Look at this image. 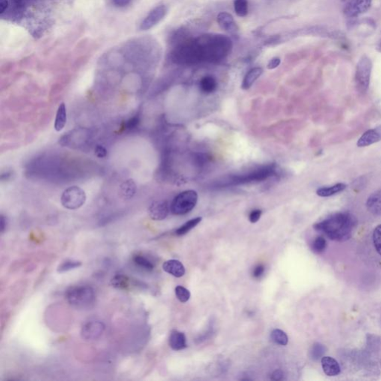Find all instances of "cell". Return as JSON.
<instances>
[{
	"instance_id": "6da1fadb",
	"label": "cell",
	"mask_w": 381,
	"mask_h": 381,
	"mask_svg": "<svg viewBox=\"0 0 381 381\" xmlns=\"http://www.w3.org/2000/svg\"><path fill=\"white\" fill-rule=\"evenodd\" d=\"M355 226V219L348 212L331 214L313 226L315 230L322 232L331 240L342 241L351 236Z\"/></svg>"
},
{
	"instance_id": "7a4b0ae2",
	"label": "cell",
	"mask_w": 381,
	"mask_h": 381,
	"mask_svg": "<svg viewBox=\"0 0 381 381\" xmlns=\"http://www.w3.org/2000/svg\"><path fill=\"white\" fill-rule=\"evenodd\" d=\"M66 298L72 306L83 308L94 303L95 298V291L89 286H73L66 292Z\"/></svg>"
},
{
	"instance_id": "3957f363",
	"label": "cell",
	"mask_w": 381,
	"mask_h": 381,
	"mask_svg": "<svg viewBox=\"0 0 381 381\" xmlns=\"http://www.w3.org/2000/svg\"><path fill=\"white\" fill-rule=\"evenodd\" d=\"M198 194L195 190L181 192L172 201L171 211L175 215H184L190 212L197 202Z\"/></svg>"
},
{
	"instance_id": "277c9868",
	"label": "cell",
	"mask_w": 381,
	"mask_h": 381,
	"mask_svg": "<svg viewBox=\"0 0 381 381\" xmlns=\"http://www.w3.org/2000/svg\"><path fill=\"white\" fill-rule=\"evenodd\" d=\"M372 64L371 60L368 57L363 56L357 65L355 82L358 91L361 93H366L370 86V76H371Z\"/></svg>"
},
{
	"instance_id": "5b68a950",
	"label": "cell",
	"mask_w": 381,
	"mask_h": 381,
	"mask_svg": "<svg viewBox=\"0 0 381 381\" xmlns=\"http://www.w3.org/2000/svg\"><path fill=\"white\" fill-rule=\"evenodd\" d=\"M86 194L82 189L77 187H69L61 195L63 206L70 210L81 208L86 202Z\"/></svg>"
},
{
	"instance_id": "8992f818",
	"label": "cell",
	"mask_w": 381,
	"mask_h": 381,
	"mask_svg": "<svg viewBox=\"0 0 381 381\" xmlns=\"http://www.w3.org/2000/svg\"><path fill=\"white\" fill-rule=\"evenodd\" d=\"M166 13H167V7L166 6L159 5L154 7L141 22V29L147 31L154 28L165 17Z\"/></svg>"
},
{
	"instance_id": "52a82bcc",
	"label": "cell",
	"mask_w": 381,
	"mask_h": 381,
	"mask_svg": "<svg viewBox=\"0 0 381 381\" xmlns=\"http://www.w3.org/2000/svg\"><path fill=\"white\" fill-rule=\"evenodd\" d=\"M373 0H350L344 8V13L348 17H357L370 10Z\"/></svg>"
},
{
	"instance_id": "ba28073f",
	"label": "cell",
	"mask_w": 381,
	"mask_h": 381,
	"mask_svg": "<svg viewBox=\"0 0 381 381\" xmlns=\"http://www.w3.org/2000/svg\"><path fill=\"white\" fill-rule=\"evenodd\" d=\"M105 325L100 321H91L83 325L81 331L82 337L86 340H95L103 334Z\"/></svg>"
},
{
	"instance_id": "9c48e42d",
	"label": "cell",
	"mask_w": 381,
	"mask_h": 381,
	"mask_svg": "<svg viewBox=\"0 0 381 381\" xmlns=\"http://www.w3.org/2000/svg\"><path fill=\"white\" fill-rule=\"evenodd\" d=\"M149 215L154 220H164L169 213V206L166 201H156L149 207Z\"/></svg>"
},
{
	"instance_id": "30bf717a",
	"label": "cell",
	"mask_w": 381,
	"mask_h": 381,
	"mask_svg": "<svg viewBox=\"0 0 381 381\" xmlns=\"http://www.w3.org/2000/svg\"><path fill=\"white\" fill-rule=\"evenodd\" d=\"M380 141H381V127H379L370 129L365 132L358 139L357 145L360 148H363V147L370 146Z\"/></svg>"
},
{
	"instance_id": "8fae6325",
	"label": "cell",
	"mask_w": 381,
	"mask_h": 381,
	"mask_svg": "<svg viewBox=\"0 0 381 381\" xmlns=\"http://www.w3.org/2000/svg\"><path fill=\"white\" fill-rule=\"evenodd\" d=\"M218 25L222 29L224 30L229 34H235L238 28L234 20L233 16L227 12H221L219 13L217 18Z\"/></svg>"
},
{
	"instance_id": "7c38bea8",
	"label": "cell",
	"mask_w": 381,
	"mask_h": 381,
	"mask_svg": "<svg viewBox=\"0 0 381 381\" xmlns=\"http://www.w3.org/2000/svg\"><path fill=\"white\" fill-rule=\"evenodd\" d=\"M163 269L165 272L171 274L177 278H181L185 275V267L180 261L172 259L166 261L163 265Z\"/></svg>"
},
{
	"instance_id": "4fadbf2b",
	"label": "cell",
	"mask_w": 381,
	"mask_h": 381,
	"mask_svg": "<svg viewBox=\"0 0 381 381\" xmlns=\"http://www.w3.org/2000/svg\"><path fill=\"white\" fill-rule=\"evenodd\" d=\"M321 364L324 373L330 377L338 376L341 372L337 361L331 357H323L321 360Z\"/></svg>"
},
{
	"instance_id": "5bb4252c",
	"label": "cell",
	"mask_w": 381,
	"mask_h": 381,
	"mask_svg": "<svg viewBox=\"0 0 381 381\" xmlns=\"http://www.w3.org/2000/svg\"><path fill=\"white\" fill-rule=\"evenodd\" d=\"M169 346L175 351H181L187 347L185 334L181 331L174 330L169 337Z\"/></svg>"
},
{
	"instance_id": "9a60e30c",
	"label": "cell",
	"mask_w": 381,
	"mask_h": 381,
	"mask_svg": "<svg viewBox=\"0 0 381 381\" xmlns=\"http://www.w3.org/2000/svg\"><path fill=\"white\" fill-rule=\"evenodd\" d=\"M369 211L375 215L381 214V190H377L369 196L367 201Z\"/></svg>"
},
{
	"instance_id": "2e32d148",
	"label": "cell",
	"mask_w": 381,
	"mask_h": 381,
	"mask_svg": "<svg viewBox=\"0 0 381 381\" xmlns=\"http://www.w3.org/2000/svg\"><path fill=\"white\" fill-rule=\"evenodd\" d=\"M263 73V70L259 67L252 69L251 70L247 73L243 81L241 88L244 90H248L253 86V84L256 82V80L259 79Z\"/></svg>"
},
{
	"instance_id": "e0dca14e",
	"label": "cell",
	"mask_w": 381,
	"mask_h": 381,
	"mask_svg": "<svg viewBox=\"0 0 381 381\" xmlns=\"http://www.w3.org/2000/svg\"><path fill=\"white\" fill-rule=\"evenodd\" d=\"M67 107L64 103H61L57 111L56 118L55 121V129L56 131L60 132L64 128L67 124Z\"/></svg>"
},
{
	"instance_id": "ac0fdd59",
	"label": "cell",
	"mask_w": 381,
	"mask_h": 381,
	"mask_svg": "<svg viewBox=\"0 0 381 381\" xmlns=\"http://www.w3.org/2000/svg\"><path fill=\"white\" fill-rule=\"evenodd\" d=\"M346 187L347 186L342 183L331 186V187H321L316 190V194L322 197H327V196H331L336 193H340L346 190Z\"/></svg>"
},
{
	"instance_id": "d6986e66",
	"label": "cell",
	"mask_w": 381,
	"mask_h": 381,
	"mask_svg": "<svg viewBox=\"0 0 381 381\" xmlns=\"http://www.w3.org/2000/svg\"><path fill=\"white\" fill-rule=\"evenodd\" d=\"M136 191V184L133 180L125 181L120 187V195L124 199H130L133 198Z\"/></svg>"
},
{
	"instance_id": "ffe728a7",
	"label": "cell",
	"mask_w": 381,
	"mask_h": 381,
	"mask_svg": "<svg viewBox=\"0 0 381 381\" xmlns=\"http://www.w3.org/2000/svg\"><path fill=\"white\" fill-rule=\"evenodd\" d=\"M199 87L204 94H212L217 89V81L212 76H205L201 79Z\"/></svg>"
},
{
	"instance_id": "44dd1931",
	"label": "cell",
	"mask_w": 381,
	"mask_h": 381,
	"mask_svg": "<svg viewBox=\"0 0 381 381\" xmlns=\"http://www.w3.org/2000/svg\"><path fill=\"white\" fill-rule=\"evenodd\" d=\"M201 220H202V217H200L191 219V220L187 222L185 224H184L183 226H181V227L178 228V229H177L176 232H175V233H176V235H178V236H182V235H186V234L190 232L192 229H193L195 226H197V225L200 223Z\"/></svg>"
},
{
	"instance_id": "7402d4cb",
	"label": "cell",
	"mask_w": 381,
	"mask_h": 381,
	"mask_svg": "<svg viewBox=\"0 0 381 381\" xmlns=\"http://www.w3.org/2000/svg\"><path fill=\"white\" fill-rule=\"evenodd\" d=\"M111 285L117 289H125L130 286V280L126 276L116 275L111 280Z\"/></svg>"
},
{
	"instance_id": "603a6c76",
	"label": "cell",
	"mask_w": 381,
	"mask_h": 381,
	"mask_svg": "<svg viewBox=\"0 0 381 381\" xmlns=\"http://www.w3.org/2000/svg\"><path fill=\"white\" fill-rule=\"evenodd\" d=\"M234 8L238 16L244 17L248 13V1L247 0H234Z\"/></svg>"
},
{
	"instance_id": "cb8c5ba5",
	"label": "cell",
	"mask_w": 381,
	"mask_h": 381,
	"mask_svg": "<svg viewBox=\"0 0 381 381\" xmlns=\"http://www.w3.org/2000/svg\"><path fill=\"white\" fill-rule=\"evenodd\" d=\"M271 339L274 343L281 346H286L288 343L287 335L285 331L280 329H275L271 332Z\"/></svg>"
},
{
	"instance_id": "d4e9b609",
	"label": "cell",
	"mask_w": 381,
	"mask_h": 381,
	"mask_svg": "<svg viewBox=\"0 0 381 381\" xmlns=\"http://www.w3.org/2000/svg\"><path fill=\"white\" fill-rule=\"evenodd\" d=\"M133 262H134L135 265H137L138 267L145 270V271H151L154 268V265H153L151 261L148 260L147 258L144 257V256H139V255L133 257Z\"/></svg>"
},
{
	"instance_id": "484cf974",
	"label": "cell",
	"mask_w": 381,
	"mask_h": 381,
	"mask_svg": "<svg viewBox=\"0 0 381 381\" xmlns=\"http://www.w3.org/2000/svg\"><path fill=\"white\" fill-rule=\"evenodd\" d=\"M82 265V262H79V261L67 260L58 266V272L61 273V274L68 272V271H72V270L80 268Z\"/></svg>"
},
{
	"instance_id": "4316f807",
	"label": "cell",
	"mask_w": 381,
	"mask_h": 381,
	"mask_svg": "<svg viewBox=\"0 0 381 381\" xmlns=\"http://www.w3.org/2000/svg\"><path fill=\"white\" fill-rule=\"evenodd\" d=\"M325 350L326 349H325V346L319 344V343H315L310 350V358L313 361H318L325 354Z\"/></svg>"
},
{
	"instance_id": "83f0119b",
	"label": "cell",
	"mask_w": 381,
	"mask_h": 381,
	"mask_svg": "<svg viewBox=\"0 0 381 381\" xmlns=\"http://www.w3.org/2000/svg\"><path fill=\"white\" fill-rule=\"evenodd\" d=\"M312 250L316 253H321L327 247V241L322 236H318L312 243Z\"/></svg>"
},
{
	"instance_id": "f1b7e54d",
	"label": "cell",
	"mask_w": 381,
	"mask_h": 381,
	"mask_svg": "<svg viewBox=\"0 0 381 381\" xmlns=\"http://www.w3.org/2000/svg\"><path fill=\"white\" fill-rule=\"evenodd\" d=\"M175 294L178 299L184 303L188 301L190 296V290L183 286H178L175 288Z\"/></svg>"
},
{
	"instance_id": "f546056e",
	"label": "cell",
	"mask_w": 381,
	"mask_h": 381,
	"mask_svg": "<svg viewBox=\"0 0 381 381\" xmlns=\"http://www.w3.org/2000/svg\"><path fill=\"white\" fill-rule=\"evenodd\" d=\"M373 242L376 250L381 256V224L375 229L373 232Z\"/></svg>"
},
{
	"instance_id": "4dcf8cb0",
	"label": "cell",
	"mask_w": 381,
	"mask_h": 381,
	"mask_svg": "<svg viewBox=\"0 0 381 381\" xmlns=\"http://www.w3.org/2000/svg\"><path fill=\"white\" fill-rule=\"evenodd\" d=\"M262 214V210H253V211H252L251 213H250V216H249L250 221L252 223H257V222L259 221V219H260Z\"/></svg>"
},
{
	"instance_id": "1f68e13d",
	"label": "cell",
	"mask_w": 381,
	"mask_h": 381,
	"mask_svg": "<svg viewBox=\"0 0 381 381\" xmlns=\"http://www.w3.org/2000/svg\"><path fill=\"white\" fill-rule=\"evenodd\" d=\"M95 154L98 158H104L107 155V151L104 147L101 145H97L95 148Z\"/></svg>"
},
{
	"instance_id": "d6a6232c",
	"label": "cell",
	"mask_w": 381,
	"mask_h": 381,
	"mask_svg": "<svg viewBox=\"0 0 381 381\" xmlns=\"http://www.w3.org/2000/svg\"><path fill=\"white\" fill-rule=\"evenodd\" d=\"M139 123V117L138 115L133 117L126 123V127L128 129H133L137 127Z\"/></svg>"
},
{
	"instance_id": "836d02e7",
	"label": "cell",
	"mask_w": 381,
	"mask_h": 381,
	"mask_svg": "<svg viewBox=\"0 0 381 381\" xmlns=\"http://www.w3.org/2000/svg\"><path fill=\"white\" fill-rule=\"evenodd\" d=\"M265 267L262 265H259L255 268L254 271L253 272V277L255 278H260L264 273H265Z\"/></svg>"
},
{
	"instance_id": "e575fe53",
	"label": "cell",
	"mask_w": 381,
	"mask_h": 381,
	"mask_svg": "<svg viewBox=\"0 0 381 381\" xmlns=\"http://www.w3.org/2000/svg\"><path fill=\"white\" fill-rule=\"evenodd\" d=\"M281 64V60L279 58H274L272 60L270 61V62L268 64V70H274V69L277 68Z\"/></svg>"
},
{
	"instance_id": "d590c367",
	"label": "cell",
	"mask_w": 381,
	"mask_h": 381,
	"mask_svg": "<svg viewBox=\"0 0 381 381\" xmlns=\"http://www.w3.org/2000/svg\"><path fill=\"white\" fill-rule=\"evenodd\" d=\"M131 0H112V4L116 7H122L128 5Z\"/></svg>"
},
{
	"instance_id": "8d00e7d4",
	"label": "cell",
	"mask_w": 381,
	"mask_h": 381,
	"mask_svg": "<svg viewBox=\"0 0 381 381\" xmlns=\"http://www.w3.org/2000/svg\"><path fill=\"white\" fill-rule=\"evenodd\" d=\"M283 377H284V374L281 370H276L271 376V379L274 381H280L283 380Z\"/></svg>"
},
{
	"instance_id": "74e56055",
	"label": "cell",
	"mask_w": 381,
	"mask_h": 381,
	"mask_svg": "<svg viewBox=\"0 0 381 381\" xmlns=\"http://www.w3.org/2000/svg\"><path fill=\"white\" fill-rule=\"evenodd\" d=\"M7 6H8L7 0H0V13L1 14L5 11L6 9L7 8Z\"/></svg>"
},
{
	"instance_id": "f35d334b",
	"label": "cell",
	"mask_w": 381,
	"mask_h": 381,
	"mask_svg": "<svg viewBox=\"0 0 381 381\" xmlns=\"http://www.w3.org/2000/svg\"><path fill=\"white\" fill-rule=\"evenodd\" d=\"M6 227V219L4 218V216H1V232H4V229Z\"/></svg>"
}]
</instances>
